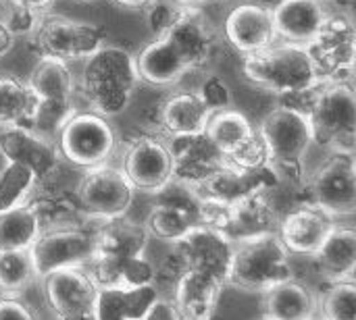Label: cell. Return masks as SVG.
<instances>
[{
    "mask_svg": "<svg viewBox=\"0 0 356 320\" xmlns=\"http://www.w3.org/2000/svg\"><path fill=\"white\" fill-rule=\"evenodd\" d=\"M33 110L35 100L27 81L15 75H0V125L31 127Z\"/></svg>",
    "mask_w": 356,
    "mask_h": 320,
    "instance_id": "cell-32",
    "label": "cell"
},
{
    "mask_svg": "<svg viewBox=\"0 0 356 320\" xmlns=\"http://www.w3.org/2000/svg\"><path fill=\"white\" fill-rule=\"evenodd\" d=\"M273 208L275 206L271 204L265 190L254 187L229 206L223 233H227L234 242L261 233H277L280 221Z\"/></svg>",
    "mask_w": 356,
    "mask_h": 320,
    "instance_id": "cell-24",
    "label": "cell"
},
{
    "mask_svg": "<svg viewBox=\"0 0 356 320\" xmlns=\"http://www.w3.org/2000/svg\"><path fill=\"white\" fill-rule=\"evenodd\" d=\"M334 219L321 208L300 206L288 212L277 225V237L290 254L315 256L330 231L334 229Z\"/></svg>",
    "mask_w": 356,
    "mask_h": 320,
    "instance_id": "cell-21",
    "label": "cell"
},
{
    "mask_svg": "<svg viewBox=\"0 0 356 320\" xmlns=\"http://www.w3.org/2000/svg\"><path fill=\"white\" fill-rule=\"evenodd\" d=\"M211 115L213 110L204 104L198 92H177L165 100L161 108V123L173 140L192 137L204 133Z\"/></svg>",
    "mask_w": 356,
    "mask_h": 320,
    "instance_id": "cell-27",
    "label": "cell"
},
{
    "mask_svg": "<svg viewBox=\"0 0 356 320\" xmlns=\"http://www.w3.org/2000/svg\"><path fill=\"white\" fill-rule=\"evenodd\" d=\"M323 320H356L355 281H338L323 294L321 300Z\"/></svg>",
    "mask_w": 356,
    "mask_h": 320,
    "instance_id": "cell-35",
    "label": "cell"
},
{
    "mask_svg": "<svg viewBox=\"0 0 356 320\" xmlns=\"http://www.w3.org/2000/svg\"><path fill=\"white\" fill-rule=\"evenodd\" d=\"M242 71L252 85L275 96H300L323 83L311 50L288 42H273L259 52L246 54Z\"/></svg>",
    "mask_w": 356,
    "mask_h": 320,
    "instance_id": "cell-2",
    "label": "cell"
},
{
    "mask_svg": "<svg viewBox=\"0 0 356 320\" xmlns=\"http://www.w3.org/2000/svg\"><path fill=\"white\" fill-rule=\"evenodd\" d=\"M225 283L196 273V271H184L173 296V308L179 320H211L215 317L221 292Z\"/></svg>",
    "mask_w": 356,
    "mask_h": 320,
    "instance_id": "cell-25",
    "label": "cell"
},
{
    "mask_svg": "<svg viewBox=\"0 0 356 320\" xmlns=\"http://www.w3.org/2000/svg\"><path fill=\"white\" fill-rule=\"evenodd\" d=\"M198 96L204 100V104L215 112V110H221V108H229L232 106V90L229 85L217 77V75H211L204 79Z\"/></svg>",
    "mask_w": 356,
    "mask_h": 320,
    "instance_id": "cell-37",
    "label": "cell"
},
{
    "mask_svg": "<svg viewBox=\"0 0 356 320\" xmlns=\"http://www.w3.org/2000/svg\"><path fill=\"white\" fill-rule=\"evenodd\" d=\"M92 320H127L121 304H119V289H98L94 310H92Z\"/></svg>",
    "mask_w": 356,
    "mask_h": 320,
    "instance_id": "cell-38",
    "label": "cell"
},
{
    "mask_svg": "<svg viewBox=\"0 0 356 320\" xmlns=\"http://www.w3.org/2000/svg\"><path fill=\"white\" fill-rule=\"evenodd\" d=\"M0 320H38L31 308L15 298L0 300Z\"/></svg>",
    "mask_w": 356,
    "mask_h": 320,
    "instance_id": "cell-39",
    "label": "cell"
},
{
    "mask_svg": "<svg viewBox=\"0 0 356 320\" xmlns=\"http://www.w3.org/2000/svg\"><path fill=\"white\" fill-rule=\"evenodd\" d=\"M75 2H94V0H75Z\"/></svg>",
    "mask_w": 356,
    "mask_h": 320,
    "instance_id": "cell-45",
    "label": "cell"
},
{
    "mask_svg": "<svg viewBox=\"0 0 356 320\" xmlns=\"http://www.w3.org/2000/svg\"><path fill=\"white\" fill-rule=\"evenodd\" d=\"M38 183L40 181L29 167L6 160V167L0 171V212L25 204Z\"/></svg>",
    "mask_w": 356,
    "mask_h": 320,
    "instance_id": "cell-33",
    "label": "cell"
},
{
    "mask_svg": "<svg viewBox=\"0 0 356 320\" xmlns=\"http://www.w3.org/2000/svg\"><path fill=\"white\" fill-rule=\"evenodd\" d=\"M261 320H271V319H265V317H263V319H261Z\"/></svg>",
    "mask_w": 356,
    "mask_h": 320,
    "instance_id": "cell-46",
    "label": "cell"
},
{
    "mask_svg": "<svg viewBox=\"0 0 356 320\" xmlns=\"http://www.w3.org/2000/svg\"><path fill=\"white\" fill-rule=\"evenodd\" d=\"M15 46V35L8 31V27L0 21V58L6 56Z\"/></svg>",
    "mask_w": 356,
    "mask_h": 320,
    "instance_id": "cell-41",
    "label": "cell"
},
{
    "mask_svg": "<svg viewBox=\"0 0 356 320\" xmlns=\"http://www.w3.org/2000/svg\"><path fill=\"white\" fill-rule=\"evenodd\" d=\"M313 142L334 154H355L356 96L350 81H325L313 98L309 110Z\"/></svg>",
    "mask_w": 356,
    "mask_h": 320,
    "instance_id": "cell-6",
    "label": "cell"
},
{
    "mask_svg": "<svg viewBox=\"0 0 356 320\" xmlns=\"http://www.w3.org/2000/svg\"><path fill=\"white\" fill-rule=\"evenodd\" d=\"M225 37L242 54L259 52L275 42L273 10L261 2H242L225 19Z\"/></svg>",
    "mask_w": 356,
    "mask_h": 320,
    "instance_id": "cell-20",
    "label": "cell"
},
{
    "mask_svg": "<svg viewBox=\"0 0 356 320\" xmlns=\"http://www.w3.org/2000/svg\"><path fill=\"white\" fill-rule=\"evenodd\" d=\"M271 165L298 167L313 144V127L307 110L294 106L273 108L257 127Z\"/></svg>",
    "mask_w": 356,
    "mask_h": 320,
    "instance_id": "cell-10",
    "label": "cell"
},
{
    "mask_svg": "<svg viewBox=\"0 0 356 320\" xmlns=\"http://www.w3.org/2000/svg\"><path fill=\"white\" fill-rule=\"evenodd\" d=\"M29 250H0V292L19 294L33 281Z\"/></svg>",
    "mask_w": 356,
    "mask_h": 320,
    "instance_id": "cell-34",
    "label": "cell"
},
{
    "mask_svg": "<svg viewBox=\"0 0 356 320\" xmlns=\"http://www.w3.org/2000/svg\"><path fill=\"white\" fill-rule=\"evenodd\" d=\"M204 135L225 156V162L238 171L257 173L269 162L259 129L244 112L232 106L211 115Z\"/></svg>",
    "mask_w": 356,
    "mask_h": 320,
    "instance_id": "cell-7",
    "label": "cell"
},
{
    "mask_svg": "<svg viewBox=\"0 0 356 320\" xmlns=\"http://www.w3.org/2000/svg\"><path fill=\"white\" fill-rule=\"evenodd\" d=\"M134 58L140 81H146L150 85H173L181 81L186 73H190L188 62L179 56V52L165 35H156L154 42H150Z\"/></svg>",
    "mask_w": 356,
    "mask_h": 320,
    "instance_id": "cell-26",
    "label": "cell"
},
{
    "mask_svg": "<svg viewBox=\"0 0 356 320\" xmlns=\"http://www.w3.org/2000/svg\"><path fill=\"white\" fill-rule=\"evenodd\" d=\"M309 50L323 81H350L356 52L353 19L348 15H327V21Z\"/></svg>",
    "mask_w": 356,
    "mask_h": 320,
    "instance_id": "cell-13",
    "label": "cell"
},
{
    "mask_svg": "<svg viewBox=\"0 0 356 320\" xmlns=\"http://www.w3.org/2000/svg\"><path fill=\"white\" fill-rule=\"evenodd\" d=\"M173 152V179L194 190L223 169L225 156L209 142L204 133L192 137H175Z\"/></svg>",
    "mask_w": 356,
    "mask_h": 320,
    "instance_id": "cell-22",
    "label": "cell"
},
{
    "mask_svg": "<svg viewBox=\"0 0 356 320\" xmlns=\"http://www.w3.org/2000/svg\"><path fill=\"white\" fill-rule=\"evenodd\" d=\"M94 250L96 239L92 233L73 227H60L40 233L29 248V256L35 277L44 279L60 269H83L92 260Z\"/></svg>",
    "mask_w": 356,
    "mask_h": 320,
    "instance_id": "cell-12",
    "label": "cell"
},
{
    "mask_svg": "<svg viewBox=\"0 0 356 320\" xmlns=\"http://www.w3.org/2000/svg\"><path fill=\"white\" fill-rule=\"evenodd\" d=\"M44 298L60 320L92 317L98 287L86 269H60L44 279Z\"/></svg>",
    "mask_w": 356,
    "mask_h": 320,
    "instance_id": "cell-17",
    "label": "cell"
},
{
    "mask_svg": "<svg viewBox=\"0 0 356 320\" xmlns=\"http://www.w3.org/2000/svg\"><path fill=\"white\" fill-rule=\"evenodd\" d=\"M263 317L271 320H313L317 314L315 294L296 279H286L263 294Z\"/></svg>",
    "mask_w": 356,
    "mask_h": 320,
    "instance_id": "cell-28",
    "label": "cell"
},
{
    "mask_svg": "<svg viewBox=\"0 0 356 320\" xmlns=\"http://www.w3.org/2000/svg\"><path fill=\"white\" fill-rule=\"evenodd\" d=\"M58 154L79 169L104 165L115 148L117 133L106 117L98 112H75L58 131Z\"/></svg>",
    "mask_w": 356,
    "mask_h": 320,
    "instance_id": "cell-9",
    "label": "cell"
},
{
    "mask_svg": "<svg viewBox=\"0 0 356 320\" xmlns=\"http://www.w3.org/2000/svg\"><path fill=\"white\" fill-rule=\"evenodd\" d=\"M148 237L144 225L127 221L125 217L104 221L102 229L94 235V256L86 264L96 287L131 289L154 283V269L144 258Z\"/></svg>",
    "mask_w": 356,
    "mask_h": 320,
    "instance_id": "cell-1",
    "label": "cell"
},
{
    "mask_svg": "<svg viewBox=\"0 0 356 320\" xmlns=\"http://www.w3.org/2000/svg\"><path fill=\"white\" fill-rule=\"evenodd\" d=\"M184 8H202L209 0H175Z\"/></svg>",
    "mask_w": 356,
    "mask_h": 320,
    "instance_id": "cell-44",
    "label": "cell"
},
{
    "mask_svg": "<svg viewBox=\"0 0 356 320\" xmlns=\"http://www.w3.org/2000/svg\"><path fill=\"white\" fill-rule=\"evenodd\" d=\"M313 258L327 281H353L356 271V231L353 227L334 225Z\"/></svg>",
    "mask_w": 356,
    "mask_h": 320,
    "instance_id": "cell-29",
    "label": "cell"
},
{
    "mask_svg": "<svg viewBox=\"0 0 356 320\" xmlns=\"http://www.w3.org/2000/svg\"><path fill=\"white\" fill-rule=\"evenodd\" d=\"M121 171L134 190L144 194H161L173 181L171 146L154 135L138 137L127 148Z\"/></svg>",
    "mask_w": 356,
    "mask_h": 320,
    "instance_id": "cell-14",
    "label": "cell"
},
{
    "mask_svg": "<svg viewBox=\"0 0 356 320\" xmlns=\"http://www.w3.org/2000/svg\"><path fill=\"white\" fill-rule=\"evenodd\" d=\"M311 194L315 206L332 219L353 217L356 212L355 154H334L313 175Z\"/></svg>",
    "mask_w": 356,
    "mask_h": 320,
    "instance_id": "cell-15",
    "label": "cell"
},
{
    "mask_svg": "<svg viewBox=\"0 0 356 320\" xmlns=\"http://www.w3.org/2000/svg\"><path fill=\"white\" fill-rule=\"evenodd\" d=\"M115 2L125 6V8H144L150 0H115Z\"/></svg>",
    "mask_w": 356,
    "mask_h": 320,
    "instance_id": "cell-43",
    "label": "cell"
},
{
    "mask_svg": "<svg viewBox=\"0 0 356 320\" xmlns=\"http://www.w3.org/2000/svg\"><path fill=\"white\" fill-rule=\"evenodd\" d=\"M40 233V212L27 202L0 212V250H29Z\"/></svg>",
    "mask_w": 356,
    "mask_h": 320,
    "instance_id": "cell-31",
    "label": "cell"
},
{
    "mask_svg": "<svg viewBox=\"0 0 356 320\" xmlns=\"http://www.w3.org/2000/svg\"><path fill=\"white\" fill-rule=\"evenodd\" d=\"M198 223H200L198 208H188L184 204L167 202V204H159L150 210V214L146 217L144 229L148 235H152L161 242L177 244Z\"/></svg>",
    "mask_w": 356,
    "mask_h": 320,
    "instance_id": "cell-30",
    "label": "cell"
},
{
    "mask_svg": "<svg viewBox=\"0 0 356 320\" xmlns=\"http://www.w3.org/2000/svg\"><path fill=\"white\" fill-rule=\"evenodd\" d=\"M31 37L42 56L63 62L86 60L106 44V31L100 25L63 15H40Z\"/></svg>",
    "mask_w": 356,
    "mask_h": 320,
    "instance_id": "cell-8",
    "label": "cell"
},
{
    "mask_svg": "<svg viewBox=\"0 0 356 320\" xmlns=\"http://www.w3.org/2000/svg\"><path fill=\"white\" fill-rule=\"evenodd\" d=\"M142 320H179V317H177V312H175L171 302H165V300L159 298L150 306V310L146 312V317Z\"/></svg>",
    "mask_w": 356,
    "mask_h": 320,
    "instance_id": "cell-40",
    "label": "cell"
},
{
    "mask_svg": "<svg viewBox=\"0 0 356 320\" xmlns=\"http://www.w3.org/2000/svg\"><path fill=\"white\" fill-rule=\"evenodd\" d=\"M0 154L10 162L29 167L38 181L54 175L60 165V154L54 142L42 137L29 127H2Z\"/></svg>",
    "mask_w": 356,
    "mask_h": 320,
    "instance_id": "cell-19",
    "label": "cell"
},
{
    "mask_svg": "<svg viewBox=\"0 0 356 320\" xmlns=\"http://www.w3.org/2000/svg\"><path fill=\"white\" fill-rule=\"evenodd\" d=\"M179 56L188 62L190 71L204 67L217 46V33L202 8H181L171 27L163 33Z\"/></svg>",
    "mask_w": 356,
    "mask_h": 320,
    "instance_id": "cell-18",
    "label": "cell"
},
{
    "mask_svg": "<svg viewBox=\"0 0 356 320\" xmlns=\"http://www.w3.org/2000/svg\"><path fill=\"white\" fill-rule=\"evenodd\" d=\"M138 81L134 54L111 44L90 54L81 71V92L102 117L123 112L134 98Z\"/></svg>",
    "mask_w": 356,
    "mask_h": 320,
    "instance_id": "cell-3",
    "label": "cell"
},
{
    "mask_svg": "<svg viewBox=\"0 0 356 320\" xmlns=\"http://www.w3.org/2000/svg\"><path fill=\"white\" fill-rule=\"evenodd\" d=\"M13 2H17V4H21V6H25V8H29V10H35V12H44L54 0H13Z\"/></svg>",
    "mask_w": 356,
    "mask_h": 320,
    "instance_id": "cell-42",
    "label": "cell"
},
{
    "mask_svg": "<svg viewBox=\"0 0 356 320\" xmlns=\"http://www.w3.org/2000/svg\"><path fill=\"white\" fill-rule=\"evenodd\" d=\"M27 85L35 100L29 129L54 142L69 117L75 115V79L67 62L42 56L31 69Z\"/></svg>",
    "mask_w": 356,
    "mask_h": 320,
    "instance_id": "cell-5",
    "label": "cell"
},
{
    "mask_svg": "<svg viewBox=\"0 0 356 320\" xmlns=\"http://www.w3.org/2000/svg\"><path fill=\"white\" fill-rule=\"evenodd\" d=\"M286 279H292L290 252L275 231L234 242L227 271L229 285L248 294H265Z\"/></svg>",
    "mask_w": 356,
    "mask_h": 320,
    "instance_id": "cell-4",
    "label": "cell"
},
{
    "mask_svg": "<svg viewBox=\"0 0 356 320\" xmlns=\"http://www.w3.org/2000/svg\"><path fill=\"white\" fill-rule=\"evenodd\" d=\"M275 35L288 44L311 46L327 21L323 0H280L273 8Z\"/></svg>",
    "mask_w": 356,
    "mask_h": 320,
    "instance_id": "cell-23",
    "label": "cell"
},
{
    "mask_svg": "<svg viewBox=\"0 0 356 320\" xmlns=\"http://www.w3.org/2000/svg\"><path fill=\"white\" fill-rule=\"evenodd\" d=\"M175 246L184 271H196L227 285V271L234 248V239L227 233L217 227L198 223Z\"/></svg>",
    "mask_w": 356,
    "mask_h": 320,
    "instance_id": "cell-16",
    "label": "cell"
},
{
    "mask_svg": "<svg viewBox=\"0 0 356 320\" xmlns=\"http://www.w3.org/2000/svg\"><path fill=\"white\" fill-rule=\"evenodd\" d=\"M144 8H146V23L156 37L171 27V23L177 19L184 6H179L175 0H150Z\"/></svg>",
    "mask_w": 356,
    "mask_h": 320,
    "instance_id": "cell-36",
    "label": "cell"
},
{
    "mask_svg": "<svg viewBox=\"0 0 356 320\" xmlns=\"http://www.w3.org/2000/svg\"><path fill=\"white\" fill-rule=\"evenodd\" d=\"M134 187L121 169L111 165H98L86 169L77 185L79 208L92 219H117L125 217L134 202Z\"/></svg>",
    "mask_w": 356,
    "mask_h": 320,
    "instance_id": "cell-11",
    "label": "cell"
}]
</instances>
